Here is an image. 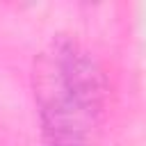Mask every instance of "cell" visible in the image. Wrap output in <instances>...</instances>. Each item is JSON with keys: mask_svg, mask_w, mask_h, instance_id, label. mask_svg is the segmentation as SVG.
<instances>
[{"mask_svg": "<svg viewBox=\"0 0 146 146\" xmlns=\"http://www.w3.org/2000/svg\"><path fill=\"white\" fill-rule=\"evenodd\" d=\"M36 114L48 146H91V130L98 125L82 112L43 71L32 73Z\"/></svg>", "mask_w": 146, "mask_h": 146, "instance_id": "obj_1", "label": "cell"}]
</instances>
